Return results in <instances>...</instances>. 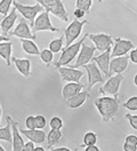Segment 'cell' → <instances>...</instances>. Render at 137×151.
Returning <instances> with one entry per match:
<instances>
[{
  "mask_svg": "<svg viewBox=\"0 0 137 151\" xmlns=\"http://www.w3.org/2000/svg\"><path fill=\"white\" fill-rule=\"evenodd\" d=\"M95 106L97 108L98 112L102 116L103 122H112L115 119L119 112V99L113 96H102L94 101Z\"/></svg>",
  "mask_w": 137,
  "mask_h": 151,
  "instance_id": "obj_1",
  "label": "cell"
},
{
  "mask_svg": "<svg viewBox=\"0 0 137 151\" xmlns=\"http://www.w3.org/2000/svg\"><path fill=\"white\" fill-rule=\"evenodd\" d=\"M88 37V33H86L83 37L78 41V42H73L70 46L65 47L61 54V56L58 58V61L55 63V66L56 68H60V66H65L67 64H70L73 61V58L78 55L80 48H81V45L85 42V39Z\"/></svg>",
  "mask_w": 137,
  "mask_h": 151,
  "instance_id": "obj_2",
  "label": "cell"
},
{
  "mask_svg": "<svg viewBox=\"0 0 137 151\" xmlns=\"http://www.w3.org/2000/svg\"><path fill=\"white\" fill-rule=\"evenodd\" d=\"M36 1H38V4L44 7V9H46L48 13H52L61 21L63 22L69 21V15L62 0H36Z\"/></svg>",
  "mask_w": 137,
  "mask_h": 151,
  "instance_id": "obj_3",
  "label": "cell"
},
{
  "mask_svg": "<svg viewBox=\"0 0 137 151\" xmlns=\"http://www.w3.org/2000/svg\"><path fill=\"white\" fill-rule=\"evenodd\" d=\"M32 33L37 35L40 31H50V32H60L61 29L55 28L52 24L50 19H49V13L47 10L41 12L34 19V23L32 25Z\"/></svg>",
  "mask_w": 137,
  "mask_h": 151,
  "instance_id": "obj_4",
  "label": "cell"
},
{
  "mask_svg": "<svg viewBox=\"0 0 137 151\" xmlns=\"http://www.w3.org/2000/svg\"><path fill=\"white\" fill-rule=\"evenodd\" d=\"M88 22L86 19L79 21V19H73L72 22L69 24V27L64 30V39H65V47L70 46L73 44V41L80 36L81 30L85 24Z\"/></svg>",
  "mask_w": 137,
  "mask_h": 151,
  "instance_id": "obj_5",
  "label": "cell"
},
{
  "mask_svg": "<svg viewBox=\"0 0 137 151\" xmlns=\"http://www.w3.org/2000/svg\"><path fill=\"white\" fill-rule=\"evenodd\" d=\"M14 7L16 8V10H18V13L22 14L23 19H27L31 25H33L34 19L38 16V14H40L41 12H44V7L39 4H37L34 6H27V5H22L17 1H14Z\"/></svg>",
  "mask_w": 137,
  "mask_h": 151,
  "instance_id": "obj_6",
  "label": "cell"
},
{
  "mask_svg": "<svg viewBox=\"0 0 137 151\" xmlns=\"http://www.w3.org/2000/svg\"><path fill=\"white\" fill-rule=\"evenodd\" d=\"M123 80V76L121 73H117L113 77H110L106 83H104L103 87L100 88V92L104 95H113L115 97H118L119 88L120 85Z\"/></svg>",
  "mask_w": 137,
  "mask_h": 151,
  "instance_id": "obj_7",
  "label": "cell"
},
{
  "mask_svg": "<svg viewBox=\"0 0 137 151\" xmlns=\"http://www.w3.org/2000/svg\"><path fill=\"white\" fill-rule=\"evenodd\" d=\"M82 66L85 68V70L87 71V75H88L87 92L89 93L91 91V88L95 86V84H97V83H104V77L100 73V70L98 69V66L96 65L94 62L87 63V64H85V65Z\"/></svg>",
  "mask_w": 137,
  "mask_h": 151,
  "instance_id": "obj_8",
  "label": "cell"
},
{
  "mask_svg": "<svg viewBox=\"0 0 137 151\" xmlns=\"http://www.w3.org/2000/svg\"><path fill=\"white\" fill-rule=\"evenodd\" d=\"M8 36L9 37L15 36L19 39H31V40L37 38V35H33L31 31V28L27 25V22L25 21V19H19L18 24L11 32H9Z\"/></svg>",
  "mask_w": 137,
  "mask_h": 151,
  "instance_id": "obj_9",
  "label": "cell"
},
{
  "mask_svg": "<svg viewBox=\"0 0 137 151\" xmlns=\"http://www.w3.org/2000/svg\"><path fill=\"white\" fill-rule=\"evenodd\" d=\"M58 72L61 76V80L63 83H79L82 78V71L77 70L74 68H65V66H60L57 68Z\"/></svg>",
  "mask_w": 137,
  "mask_h": 151,
  "instance_id": "obj_10",
  "label": "cell"
},
{
  "mask_svg": "<svg viewBox=\"0 0 137 151\" xmlns=\"http://www.w3.org/2000/svg\"><path fill=\"white\" fill-rule=\"evenodd\" d=\"M88 38L91 41H94L96 49H98L100 53L105 52L106 49L111 48V46L113 45L112 37L109 35H105V33H97V35L88 33Z\"/></svg>",
  "mask_w": 137,
  "mask_h": 151,
  "instance_id": "obj_11",
  "label": "cell"
},
{
  "mask_svg": "<svg viewBox=\"0 0 137 151\" xmlns=\"http://www.w3.org/2000/svg\"><path fill=\"white\" fill-rule=\"evenodd\" d=\"M134 48V44L130 40H126L122 38H115L114 41V46L111 52V56L112 57H118L126 55L128 52H130Z\"/></svg>",
  "mask_w": 137,
  "mask_h": 151,
  "instance_id": "obj_12",
  "label": "cell"
},
{
  "mask_svg": "<svg viewBox=\"0 0 137 151\" xmlns=\"http://www.w3.org/2000/svg\"><path fill=\"white\" fill-rule=\"evenodd\" d=\"M81 46L82 47L79 50V55H78V58H77V62L74 63V65H71L74 69L89 63L91 61V58H93V56H94V54H95V50H96V47L87 46L85 42L82 44Z\"/></svg>",
  "mask_w": 137,
  "mask_h": 151,
  "instance_id": "obj_13",
  "label": "cell"
},
{
  "mask_svg": "<svg viewBox=\"0 0 137 151\" xmlns=\"http://www.w3.org/2000/svg\"><path fill=\"white\" fill-rule=\"evenodd\" d=\"M7 118L10 122L11 132H13L11 133V151H21L23 145H24V141L18 132V123L13 120V118L10 116H7Z\"/></svg>",
  "mask_w": 137,
  "mask_h": 151,
  "instance_id": "obj_14",
  "label": "cell"
},
{
  "mask_svg": "<svg viewBox=\"0 0 137 151\" xmlns=\"http://www.w3.org/2000/svg\"><path fill=\"white\" fill-rule=\"evenodd\" d=\"M110 55H111V50H110V48H109V49H106L105 52L100 53L98 56H93V58H91V61H93L94 63H96V65L100 68V71L106 76L108 78L111 77L109 72L110 57H111Z\"/></svg>",
  "mask_w": 137,
  "mask_h": 151,
  "instance_id": "obj_15",
  "label": "cell"
},
{
  "mask_svg": "<svg viewBox=\"0 0 137 151\" xmlns=\"http://www.w3.org/2000/svg\"><path fill=\"white\" fill-rule=\"evenodd\" d=\"M129 57L128 56H118L113 57V60L109 64V72L110 76L113 73H122L128 66Z\"/></svg>",
  "mask_w": 137,
  "mask_h": 151,
  "instance_id": "obj_16",
  "label": "cell"
},
{
  "mask_svg": "<svg viewBox=\"0 0 137 151\" xmlns=\"http://www.w3.org/2000/svg\"><path fill=\"white\" fill-rule=\"evenodd\" d=\"M16 19H17V10L14 7L13 9H10V12L4 17V19L0 23V29H1L2 35L5 37H8L9 31H10V29L14 27Z\"/></svg>",
  "mask_w": 137,
  "mask_h": 151,
  "instance_id": "obj_17",
  "label": "cell"
},
{
  "mask_svg": "<svg viewBox=\"0 0 137 151\" xmlns=\"http://www.w3.org/2000/svg\"><path fill=\"white\" fill-rule=\"evenodd\" d=\"M19 133L23 134L24 136H27V139L33 143L37 144H41L46 140V133L42 129H19Z\"/></svg>",
  "mask_w": 137,
  "mask_h": 151,
  "instance_id": "obj_18",
  "label": "cell"
},
{
  "mask_svg": "<svg viewBox=\"0 0 137 151\" xmlns=\"http://www.w3.org/2000/svg\"><path fill=\"white\" fill-rule=\"evenodd\" d=\"M89 97V93L88 92H79L78 94L73 95L72 97L67 99L64 101V103L66 104V106L71 108V109H77L79 106H81L82 104L86 102V100Z\"/></svg>",
  "mask_w": 137,
  "mask_h": 151,
  "instance_id": "obj_19",
  "label": "cell"
},
{
  "mask_svg": "<svg viewBox=\"0 0 137 151\" xmlns=\"http://www.w3.org/2000/svg\"><path fill=\"white\" fill-rule=\"evenodd\" d=\"M11 61L18 70L24 77H30L31 75V62L27 58H17V57H11Z\"/></svg>",
  "mask_w": 137,
  "mask_h": 151,
  "instance_id": "obj_20",
  "label": "cell"
},
{
  "mask_svg": "<svg viewBox=\"0 0 137 151\" xmlns=\"http://www.w3.org/2000/svg\"><path fill=\"white\" fill-rule=\"evenodd\" d=\"M83 89V85L80 83H67L62 89V95H63V100H67L70 97H72L73 95L78 94L79 92H81Z\"/></svg>",
  "mask_w": 137,
  "mask_h": 151,
  "instance_id": "obj_21",
  "label": "cell"
},
{
  "mask_svg": "<svg viewBox=\"0 0 137 151\" xmlns=\"http://www.w3.org/2000/svg\"><path fill=\"white\" fill-rule=\"evenodd\" d=\"M11 50H13V44L10 41H2V42H0V56L6 61L7 65H10Z\"/></svg>",
  "mask_w": 137,
  "mask_h": 151,
  "instance_id": "obj_22",
  "label": "cell"
},
{
  "mask_svg": "<svg viewBox=\"0 0 137 151\" xmlns=\"http://www.w3.org/2000/svg\"><path fill=\"white\" fill-rule=\"evenodd\" d=\"M21 40H22V48L25 53L30 54V55H39L40 54L39 48L33 42V40H31V39H21Z\"/></svg>",
  "mask_w": 137,
  "mask_h": 151,
  "instance_id": "obj_23",
  "label": "cell"
},
{
  "mask_svg": "<svg viewBox=\"0 0 137 151\" xmlns=\"http://www.w3.org/2000/svg\"><path fill=\"white\" fill-rule=\"evenodd\" d=\"M62 139V132L61 129H50V132L47 135V145L48 148L54 147L55 144H57L60 140Z\"/></svg>",
  "mask_w": 137,
  "mask_h": 151,
  "instance_id": "obj_24",
  "label": "cell"
},
{
  "mask_svg": "<svg viewBox=\"0 0 137 151\" xmlns=\"http://www.w3.org/2000/svg\"><path fill=\"white\" fill-rule=\"evenodd\" d=\"M6 120H7V125L5 127L0 128V140L11 143V126H10V122L7 117H6Z\"/></svg>",
  "mask_w": 137,
  "mask_h": 151,
  "instance_id": "obj_25",
  "label": "cell"
},
{
  "mask_svg": "<svg viewBox=\"0 0 137 151\" xmlns=\"http://www.w3.org/2000/svg\"><path fill=\"white\" fill-rule=\"evenodd\" d=\"M63 42H64V37H60L57 38V39H54V40L50 41L48 49L50 52H53V53H58L63 48Z\"/></svg>",
  "mask_w": 137,
  "mask_h": 151,
  "instance_id": "obj_26",
  "label": "cell"
},
{
  "mask_svg": "<svg viewBox=\"0 0 137 151\" xmlns=\"http://www.w3.org/2000/svg\"><path fill=\"white\" fill-rule=\"evenodd\" d=\"M91 4H93V0H77L75 1V7L83 10L86 14H88L91 8Z\"/></svg>",
  "mask_w": 137,
  "mask_h": 151,
  "instance_id": "obj_27",
  "label": "cell"
},
{
  "mask_svg": "<svg viewBox=\"0 0 137 151\" xmlns=\"http://www.w3.org/2000/svg\"><path fill=\"white\" fill-rule=\"evenodd\" d=\"M97 142V135L93 132H88L85 134L83 136V147H88V145H94Z\"/></svg>",
  "mask_w": 137,
  "mask_h": 151,
  "instance_id": "obj_28",
  "label": "cell"
},
{
  "mask_svg": "<svg viewBox=\"0 0 137 151\" xmlns=\"http://www.w3.org/2000/svg\"><path fill=\"white\" fill-rule=\"evenodd\" d=\"M40 58H41V61L45 63L46 65H49L50 63H52V61H53V58H54V53L53 52H50L49 49H44L42 52H40Z\"/></svg>",
  "mask_w": 137,
  "mask_h": 151,
  "instance_id": "obj_29",
  "label": "cell"
},
{
  "mask_svg": "<svg viewBox=\"0 0 137 151\" xmlns=\"http://www.w3.org/2000/svg\"><path fill=\"white\" fill-rule=\"evenodd\" d=\"M15 0H1L0 1V14L6 16L9 13V9H10V6L11 4L14 2Z\"/></svg>",
  "mask_w": 137,
  "mask_h": 151,
  "instance_id": "obj_30",
  "label": "cell"
},
{
  "mask_svg": "<svg viewBox=\"0 0 137 151\" xmlns=\"http://www.w3.org/2000/svg\"><path fill=\"white\" fill-rule=\"evenodd\" d=\"M123 106L128 109V110H131V111H136L137 110V96H133L128 100L127 102H125Z\"/></svg>",
  "mask_w": 137,
  "mask_h": 151,
  "instance_id": "obj_31",
  "label": "cell"
},
{
  "mask_svg": "<svg viewBox=\"0 0 137 151\" xmlns=\"http://www.w3.org/2000/svg\"><path fill=\"white\" fill-rule=\"evenodd\" d=\"M50 128L52 129H61L63 127V120L60 118V117H53L50 119Z\"/></svg>",
  "mask_w": 137,
  "mask_h": 151,
  "instance_id": "obj_32",
  "label": "cell"
},
{
  "mask_svg": "<svg viewBox=\"0 0 137 151\" xmlns=\"http://www.w3.org/2000/svg\"><path fill=\"white\" fill-rule=\"evenodd\" d=\"M34 120H36V128H38V129H42V128H45L46 125H47L46 118L44 117V116H41V114H39V116L34 117Z\"/></svg>",
  "mask_w": 137,
  "mask_h": 151,
  "instance_id": "obj_33",
  "label": "cell"
},
{
  "mask_svg": "<svg viewBox=\"0 0 137 151\" xmlns=\"http://www.w3.org/2000/svg\"><path fill=\"white\" fill-rule=\"evenodd\" d=\"M125 117H126V119L129 120L130 126H131L134 129H136L137 131V114H130V113H127Z\"/></svg>",
  "mask_w": 137,
  "mask_h": 151,
  "instance_id": "obj_34",
  "label": "cell"
},
{
  "mask_svg": "<svg viewBox=\"0 0 137 151\" xmlns=\"http://www.w3.org/2000/svg\"><path fill=\"white\" fill-rule=\"evenodd\" d=\"M25 125H27V129H34L36 128V120L33 116H29L25 119Z\"/></svg>",
  "mask_w": 137,
  "mask_h": 151,
  "instance_id": "obj_35",
  "label": "cell"
},
{
  "mask_svg": "<svg viewBox=\"0 0 137 151\" xmlns=\"http://www.w3.org/2000/svg\"><path fill=\"white\" fill-rule=\"evenodd\" d=\"M126 143L128 144H133V145H137V136L136 135H133V134H130V135H128L127 137H126Z\"/></svg>",
  "mask_w": 137,
  "mask_h": 151,
  "instance_id": "obj_36",
  "label": "cell"
},
{
  "mask_svg": "<svg viewBox=\"0 0 137 151\" xmlns=\"http://www.w3.org/2000/svg\"><path fill=\"white\" fill-rule=\"evenodd\" d=\"M33 148H34V143L30 141L27 143H24V145H23L21 151H33Z\"/></svg>",
  "mask_w": 137,
  "mask_h": 151,
  "instance_id": "obj_37",
  "label": "cell"
},
{
  "mask_svg": "<svg viewBox=\"0 0 137 151\" xmlns=\"http://www.w3.org/2000/svg\"><path fill=\"white\" fill-rule=\"evenodd\" d=\"M73 15H74V17H75V19H82V17L86 15V13H85L83 10L79 9V8H75V10L73 12Z\"/></svg>",
  "mask_w": 137,
  "mask_h": 151,
  "instance_id": "obj_38",
  "label": "cell"
},
{
  "mask_svg": "<svg viewBox=\"0 0 137 151\" xmlns=\"http://www.w3.org/2000/svg\"><path fill=\"white\" fill-rule=\"evenodd\" d=\"M129 60H130L133 63H136V64H137V50H136V49H133V50L130 52Z\"/></svg>",
  "mask_w": 137,
  "mask_h": 151,
  "instance_id": "obj_39",
  "label": "cell"
},
{
  "mask_svg": "<svg viewBox=\"0 0 137 151\" xmlns=\"http://www.w3.org/2000/svg\"><path fill=\"white\" fill-rule=\"evenodd\" d=\"M123 150L125 151H136L137 150V145H133V144H128L125 142L123 144Z\"/></svg>",
  "mask_w": 137,
  "mask_h": 151,
  "instance_id": "obj_40",
  "label": "cell"
},
{
  "mask_svg": "<svg viewBox=\"0 0 137 151\" xmlns=\"http://www.w3.org/2000/svg\"><path fill=\"white\" fill-rule=\"evenodd\" d=\"M86 149H85V151H100V148L97 147V145H88V147H85Z\"/></svg>",
  "mask_w": 137,
  "mask_h": 151,
  "instance_id": "obj_41",
  "label": "cell"
},
{
  "mask_svg": "<svg viewBox=\"0 0 137 151\" xmlns=\"http://www.w3.org/2000/svg\"><path fill=\"white\" fill-rule=\"evenodd\" d=\"M52 151H72L70 150L69 148H65V147H61V148H50Z\"/></svg>",
  "mask_w": 137,
  "mask_h": 151,
  "instance_id": "obj_42",
  "label": "cell"
},
{
  "mask_svg": "<svg viewBox=\"0 0 137 151\" xmlns=\"http://www.w3.org/2000/svg\"><path fill=\"white\" fill-rule=\"evenodd\" d=\"M2 41H9V38L5 37V36H1V35H0V42H2Z\"/></svg>",
  "mask_w": 137,
  "mask_h": 151,
  "instance_id": "obj_43",
  "label": "cell"
},
{
  "mask_svg": "<svg viewBox=\"0 0 137 151\" xmlns=\"http://www.w3.org/2000/svg\"><path fill=\"white\" fill-rule=\"evenodd\" d=\"M33 151H45V149L42 147H37V148H33Z\"/></svg>",
  "mask_w": 137,
  "mask_h": 151,
  "instance_id": "obj_44",
  "label": "cell"
},
{
  "mask_svg": "<svg viewBox=\"0 0 137 151\" xmlns=\"http://www.w3.org/2000/svg\"><path fill=\"white\" fill-rule=\"evenodd\" d=\"M134 84H135V86L137 87V73L135 75V77H134Z\"/></svg>",
  "mask_w": 137,
  "mask_h": 151,
  "instance_id": "obj_45",
  "label": "cell"
},
{
  "mask_svg": "<svg viewBox=\"0 0 137 151\" xmlns=\"http://www.w3.org/2000/svg\"><path fill=\"white\" fill-rule=\"evenodd\" d=\"M0 151H6V150H5V149H4V147H2L1 144H0Z\"/></svg>",
  "mask_w": 137,
  "mask_h": 151,
  "instance_id": "obj_46",
  "label": "cell"
},
{
  "mask_svg": "<svg viewBox=\"0 0 137 151\" xmlns=\"http://www.w3.org/2000/svg\"><path fill=\"white\" fill-rule=\"evenodd\" d=\"M1 113H2V111H1V105H0V118H1Z\"/></svg>",
  "mask_w": 137,
  "mask_h": 151,
  "instance_id": "obj_47",
  "label": "cell"
},
{
  "mask_svg": "<svg viewBox=\"0 0 137 151\" xmlns=\"http://www.w3.org/2000/svg\"><path fill=\"white\" fill-rule=\"evenodd\" d=\"M103 1H104V0H98V2H100V4H102Z\"/></svg>",
  "mask_w": 137,
  "mask_h": 151,
  "instance_id": "obj_48",
  "label": "cell"
},
{
  "mask_svg": "<svg viewBox=\"0 0 137 151\" xmlns=\"http://www.w3.org/2000/svg\"><path fill=\"white\" fill-rule=\"evenodd\" d=\"M74 151H79V150H78V149H75V150H74Z\"/></svg>",
  "mask_w": 137,
  "mask_h": 151,
  "instance_id": "obj_49",
  "label": "cell"
},
{
  "mask_svg": "<svg viewBox=\"0 0 137 151\" xmlns=\"http://www.w3.org/2000/svg\"><path fill=\"white\" fill-rule=\"evenodd\" d=\"M136 50H137V47H136Z\"/></svg>",
  "mask_w": 137,
  "mask_h": 151,
  "instance_id": "obj_50",
  "label": "cell"
},
{
  "mask_svg": "<svg viewBox=\"0 0 137 151\" xmlns=\"http://www.w3.org/2000/svg\"><path fill=\"white\" fill-rule=\"evenodd\" d=\"M127 1H128V0H127Z\"/></svg>",
  "mask_w": 137,
  "mask_h": 151,
  "instance_id": "obj_51",
  "label": "cell"
}]
</instances>
